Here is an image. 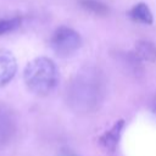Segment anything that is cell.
<instances>
[{"instance_id":"obj_12","label":"cell","mask_w":156,"mask_h":156,"mask_svg":"<svg viewBox=\"0 0 156 156\" xmlns=\"http://www.w3.org/2000/svg\"><path fill=\"white\" fill-rule=\"evenodd\" d=\"M152 111H154V113L156 115V98L154 99V102H152Z\"/></svg>"},{"instance_id":"obj_10","label":"cell","mask_w":156,"mask_h":156,"mask_svg":"<svg viewBox=\"0 0 156 156\" xmlns=\"http://www.w3.org/2000/svg\"><path fill=\"white\" fill-rule=\"evenodd\" d=\"M22 23V17H12V18H2L0 20V37L13 32Z\"/></svg>"},{"instance_id":"obj_11","label":"cell","mask_w":156,"mask_h":156,"mask_svg":"<svg viewBox=\"0 0 156 156\" xmlns=\"http://www.w3.org/2000/svg\"><path fill=\"white\" fill-rule=\"evenodd\" d=\"M65 156H79V155H77V154H74V152H72V151H66Z\"/></svg>"},{"instance_id":"obj_9","label":"cell","mask_w":156,"mask_h":156,"mask_svg":"<svg viewBox=\"0 0 156 156\" xmlns=\"http://www.w3.org/2000/svg\"><path fill=\"white\" fill-rule=\"evenodd\" d=\"M80 6L87 11L93 12L95 15H100V16H104L108 12V7L106 5L95 0H80Z\"/></svg>"},{"instance_id":"obj_1","label":"cell","mask_w":156,"mask_h":156,"mask_svg":"<svg viewBox=\"0 0 156 156\" xmlns=\"http://www.w3.org/2000/svg\"><path fill=\"white\" fill-rule=\"evenodd\" d=\"M27 88L35 95L45 96L54 91L58 83V72L54 61L40 56L29 61L23 72Z\"/></svg>"},{"instance_id":"obj_4","label":"cell","mask_w":156,"mask_h":156,"mask_svg":"<svg viewBox=\"0 0 156 156\" xmlns=\"http://www.w3.org/2000/svg\"><path fill=\"white\" fill-rule=\"evenodd\" d=\"M16 133V116L13 110L0 102V149L11 143Z\"/></svg>"},{"instance_id":"obj_2","label":"cell","mask_w":156,"mask_h":156,"mask_svg":"<svg viewBox=\"0 0 156 156\" xmlns=\"http://www.w3.org/2000/svg\"><path fill=\"white\" fill-rule=\"evenodd\" d=\"M101 96V82L95 69L87 68L77 74L69 89L71 104L82 111H89L96 106Z\"/></svg>"},{"instance_id":"obj_6","label":"cell","mask_w":156,"mask_h":156,"mask_svg":"<svg viewBox=\"0 0 156 156\" xmlns=\"http://www.w3.org/2000/svg\"><path fill=\"white\" fill-rule=\"evenodd\" d=\"M124 127V121L123 119H119L117 121L112 127L111 129H108L107 132H105L101 136H100V144L108 151H115L117 145H118V141H119V138H121V134H122V129Z\"/></svg>"},{"instance_id":"obj_7","label":"cell","mask_w":156,"mask_h":156,"mask_svg":"<svg viewBox=\"0 0 156 156\" xmlns=\"http://www.w3.org/2000/svg\"><path fill=\"white\" fill-rule=\"evenodd\" d=\"M134 54L141 61H149V62L156 61V46L147 40H139L135 44Z\"/></svg>"},{"instance_id":"obj_5","label":"cell","mask_w":156,"mask_h":156,"mask_svg":"<svg viewBox=\"0 0 156 156\" xmlns=\"http://www.w3.org/2000/svg\"><path fill=\"white\" fill-rule=\"evenodd\" d=\"M17 72V61L13 54L0 49V88L9 84Z\"/></svg>"},{"instance_id":"obj_3","label":"cell","mask_w":156,"mask_h":156,"mask_svg":"<svg viewBox=\"0 0 156 156\" xmlns=\"http://www.w3.org/2000/svg\"><path fill=\"white\" fill-rule=\"evenodd\" d=\"M50 45L56 55L67 57L74 54L80 48L82 38L74 29L69 27H60L52 34Z\"/></svg>"},{"instance_id":"obj_8","label":"cell","mask_w":156,"mask_h":156,"mask_svg":"<svg viewBox=\"0 0 156 156\" xmlns=\"http://www.w3.org/2000/svg\"><path fill=\"white\" fill-rule=\"evenodd\" d=\"M129 16L133 21L144 23V24H151L154 22L152 18V13L149 9V6L144 2H139L135 6L132 7V10L129 11Z\"/></svg>"}]
</instances>
